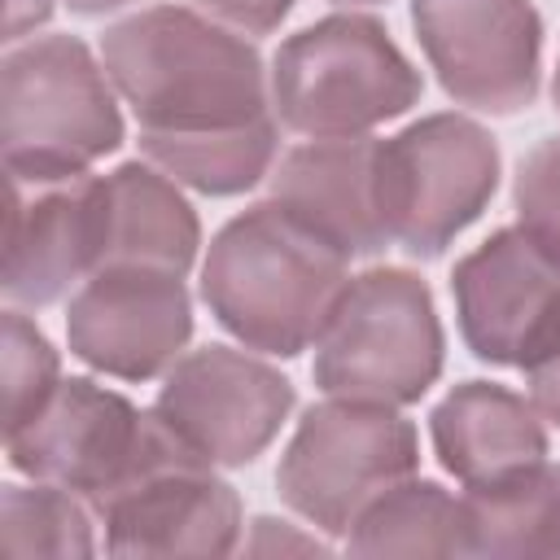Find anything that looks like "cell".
I'll return each instance as SVG.
<instances>
[{
  "mask_svg": "<svg viewBox=\"0 0 560 560\" xmlns=\"http://www.w3.org/2000/svg\"><path fill=\"white\" fill-rule=\"evenodd\" d=\"M468 556H560V464L538 459L512 477L464 486Z\"/></svg>",
  "mask_w": 560,
  "mask_h": 560,
  "instance_id": "cell-18",
  "label": "cell"
},
{
  "mask_svg": "<svg viewBox=\"0 0 560 560\" xmlns=\"http://www.w3.org/2000/svg\"><path fill=\"white\" fill-rule=\"evenodd\" d=\"M416 39L455 105L512 118L542 88V13L534 0H411Z\"/></svg>",
  "mask_w": 560,
  "mask_h": 560,
  "instance_id": "cell-10",
  "label": "cell"
},
{
  "mask_svg": "<svg viewBox=\"0 0 560 560\" xmlns=\"http://www.w3.org/2000/svg\"><path fill=\"white\" fill-rule=\"evenodd\" d=\"M105 188H109L105 262H149L188 276L201 249V219L192 201L179 192V184L153 162H122L105 175Z\"/></svg>",
  "mask_w": 560,
  "mask_h": 560,
  "instance_id": "cell-17",
  "label": "cell"
},
{
  "mask_svg": "<svg viewBox=\"0 0 560 560\" xmlns=\"http://www.w3.org/2000/svg\"><path fill=\"white\" fill-rule=\"evenodd\" d=\"M354 556H468V516L464 494L446 486L407 477L363 508L346 534Z\"/></svg>",
  "mask_w": 560,
  "mask_h": 560,
  "instance_id": "cell-19",
  "label": "cell"
},
{
  "mask_svg": "<svg viewBox=\"0 0 560 560\" xmlns=\"http://www.w3.org/2000/svg\"><path fill=\"white\" fill-rule=\"evenodd\" d=\"M293 402V381L267 359L201 346L171 363L153 407L214 468H245L276 442Z\"/></svg>",
  "mask_w": 560,
  "mask_h": 560,
  "instance_id": "cell-12",
  "label": "cell"
},
{
  "mask_svg": "<svg viewBox=\"0 0 560 560\" xmlns=\"http://www.w3.org/2000/svg\"><path fill=\"white\" fill-rule=\"evenodd\" d=\"M464 346L494 368H525L560 332V262L521 228L490 232L451 271Z\"/></svg>",
  "mask_w": 560,
  "mask_h": 560,
  "instance_id": "cell-14",
  "label": "cell"
},
{
  "mask_svg": "<svg viewBox=\"0 0 560 560\" xmlns=\"http://www.w3.org/2000/svg\"><path fill=\"white\" fill-rule=\"evenodd\" d=\"M420 438L398 407L324 398L302 411L280 468L276 490L289 512L328 538H346L372 499L416 477Z\"/></svg>",
  "mask_w": 560,
  "mask_h": 560,
  "instance_id": "cell-6",
  "label": "cell"
},
{
  "mask_svg": "<svg viewBox=\"0 0 560 560\" xmlns=\"http://www.w3.org/2000/svg\"><path fill=\"white\" fill-rule=\"evenodd\" d=\"M109 254L105 175H9L4 302L39 311L83 284Z\"/></svg>",
  "mask_w": 560,
  "mask_h": 560,
  "instance_id": "cell-11",
  "label": "cell"
},
{
  "mask_svg": "<svg viewBox=\"0 0 560 560\" xmlns=\"http://www.w3.org/2000/svg\"><path fill=\"white\" fill-rule=\"evenodd\" d=\"M109 556H232L241 547V494L171 424L158 451L96 508Z\"/></svg>",
  "mask_w": 560,
  "mask_h": 560,
  "instance_id": "cell-9",
  "label": "cell"
},
{
  "mask_svg": "<svg viewBox=\"0 0 560 560\" xmlns=\"http://www.w3.org/2000/svg\"><path fill=\"white\" fill-rule=\"evenodd\" d=\"M521 372H525V389H529V402L538 407V416L551 429H560V332Z\"/></svg>",
  "mask_w": 560,
  "mask_h": 560,
  "instance_id": "cell-24",
  "label": "cell"
},
{
  "mask_svg": "<svg viewBox=\"0 0 560 560\" xmlns=\"http://www.w3.org/2000/svg\"><path fill=\"white\" fill-rule=\"evenodd\" d=\"M105 61L79 35L9 44L0 61L4 175H83L122 144V114Z\"/></svg>",
  "mask_w": 560,
  "mask_h": 560,
  "instance_id": "cell-4",
  "label": "cell"
},
{
  "mask_svg": "<svg viewBox=\"0 0 560 560\" xmlns=\"http://www.w3.org/2000/svg\"><path fill=\"white\" fill-rule=\"evenodd\" d=\"M376 136H332L306 140L280 153L271 166V201L298 223L319 232L346 258H376L389 249V228L376 188Z\"/></svg>",
  "mask_w": 560,
  "mask_h": 560,
  "instance_id": "cell-15",
  "label": "cell"
},
{
  "mask_svg": "<svg viewBox=\"0 0 560 560\" xmlns=\"http://www.w3.org/2000/svg\"><path fill=\"white\" fill-rule=\"evenodd\" d=\"M52 18V0H9V18H4V44H22L35 26H44Z\"/></svg>",
  "mask_w": 560,
  "mask_h": 560,
  "instance_id": "cell-26",
  "label": "cell"
},
{
  "mask_svg": "<svg viewBox=\"0 0 560 560\" xmlns=\"http://www.w3.org/2000/svg\"><path fill=\"white\" fill-rule=\"evenodd\" d=\"M446 363V332L433 289L407 267H368L341 289L319 341L311 376L328 398L411 407Z\"/></svg>",
  "mask_w": 560,
  "mask_h": 560,
  "instance_id": "cell-5",
  "label": "cell"
},
{
  "mask_svg": "<svg viewBox=\"0 0 560 560\" xmlns=\"http://www.w3.org/2000/svg\"><path fill=\"white\" fill-rule=\"evenodd\" d=\"M424 92L420 70L368 13H328L293 31L271 57V109L306 140L372 136Z\"/></svg>",
  "mask_w": 560,
  "mask_h": 560,
  "instance_id": "cell-3",
  "label": "cell"
},
{
  "mask_svg": "<svg viewBox=\"0 0 560 560\" xmlns=\"http://www.w3.org/2000/svg\"><path fill=\"white\" fill-rule=\"evenodd\" d=\"M350 284V258L271 197L232 214L201 262V302L241 346L293 359L311 350Z\"/></svg>",
  "mask_w": 560,
  "mask_h": 560,
  "instance_id": "cell-2",
  "label": "cell"
},
{
  "mask_svg": "<svg viewBox=\"0 0 560 560\" xmlns=\"http://www.w3.org/2000/svg\"><path fill=\"white\" fill-rule=\"evenodd\" d=\"M512 201H516V228L560 262V136L538 140L521 158Z\"/></svg>",
  "mask_w": 560,
  "mask_h": 560,
  "instance_id": "cell-22",
  "label": "cell"
},
{
  "mask_svg": "<svg viewBox=\"0 0 560 560\" xmlns=\"http://www.w3.org/2000/svg\"><path fill=\"white\" fill-rule=\"evenodd\" d=\"M192 4L241 35H267L293 13L298 0H192Z\"/></svg>",
  "mask_w": 560,
  "mask_h": 560,
  "instance_id": "cell-23",
  "label": "cell"
},
{
  "mask_svg": "<svg viewBox=\"0 0 560 560\" xmlns=\"http://www.w3.org/2000/svg\"><path fill=\"white\" fill-rule=\"evenodd\" d=\"M127 4H140V0H66V9L79 18H105V13H118Z\"/></svg>",
  "mask_w": 560,
  "mask_h": 560,
  "instance_id": "cell-27",
  "label": "cell"
},
{
  "mask_svg": "<svg viewBox=\"0 0 560 560\" xmlns=\"http://www.w3.org/2000/svg\"><path fill=\"white\" fill-rule=\"evenodd\" d=\"M192 337V298L179 271L149 262L96 267L66 306L70 354L118 381L166 376Z\"/></svg>",
  "mask_w": 560,
  "mask_h": 560,
  "instance_id": "cell-13",
  "label": "cell"
},
{
  "mask_svg": "<svg viewBox=\"0 0 560 560\" xmlns=\"http://www.w3.org/2000/svg\"><path fill=\"white\" fill-rule=\"evenodd\" d=\"M61 381V359L22 306L4 311V433L18 429Z\"/></svg>",
  "mask_w": 560,
  "mask_h": 560,
  "instance_id": "cell-21",
  "label": "cell"
},
{
  "mask_svg": "<svg viewBox=\"0 0 560 560\" xmlns=\"http://www.w3.org/2000/svg\"><path fill=\"white\" fill-rule=\"evenodd\" d=\"M332 4H346V9H363V4H389V0H332Z\"/></svg>",
  "mask_w": 560,
  "mask_h": 560,
  "instance_id": "cell-29",
  "label": "cell"
},
{
  "mask_svg": "<svg viewBox=\"0 0 560 560\" xmlns=\"http://www.w3.org/2000/svg\"><path fill=\"white\" fill-rule=\"evenodd\" d=\"M429 438L451 477L486 486L547 459V420L538 407L494 381H459L433 411Z\"/></svg>",
  "mask_w": 560,
  "mask_h": 560,
  "instance_id": "cell-16",
  "label": "cell"
},
{
  "mask_svg": "<svg viewBox=\"0 0 560 560\" xmlns=\"http://www.w3.org/2000/svg\"><path fill=\"white\" fill-rule=\"evenodd\" d=\"M376 188L389 241L411 258H442L499 188V144L468 114L442 109L381 140Z\"/></svg>",
  "mask_w": 560,
  "mask_h": 560,
  "instance_id": "cell-7",
  "label": "cell"
},
{
  "mask_svg": "<svg viewBox=\"0 0 560 560\" xmlns=\"http://www.w3.org/2000/svg\"><path fill=\"white\" fill-rule=\"evenodd\" d=\"M101 61L140 122V149L280 122L262 52L201 9L153 4L105 26Z\"/></svg>",
  "mask_w": 560,
  "mask_h": 560,
  "instance_id": "cell-1",
  "label": "cell"
},
{
  "mask_svg": "<svg viewBox=\"0 0 560 560\" xmlns=\"http://www.w3.org/2000/svg\"><path fill=\"white\" fill-rule=\"evenodd\" d=\"M162 438L166 420L158 407L140 411L127 394L105 389L92 376H70L4 433V451L31 481L66 486L96 508L158 451Z\"/></svg>",
  "mask_w": 560,
  "mask_h": 560,
  "instance_id": "cell-8",
  "label": "cell"
},
{
  "mask_svg": "<svg viewBox=\"0 0 560 560\" xmlns=\"http://www.w3.org/2000/svg\"><path fill=\"white\" fill-rule=\"evenodd\" d=\"M4 508V551L9 556H57V560H79L96 551L92 534V503L66 486L35 481L18 486L9 481L0 494Z\"/></svg>",
  "mask_w": 560,
  "mask_h": 560,
  "instance_id": "cell-20",
  "label": "cell"
},
{
  "mask_svg": "<svg viewBox=\"0 0 560 560\" xmlns=\"http://www.w3.org/2000/svg\"><path fill=\"white\" fill-rule=\"evenodd\" d=\"M245 551H328L315 534H298L289 521H276V516H258L254 521V534L245 538Z\"/></svg>",
  "mask_w": 560,
  "mask_h": 560,
  "instance_id": "cell-25",
  "label": "cell"
},
{
  "mask_svg": "<svg viewBox=\"0 0 560 560\" xmlns=\"http://www.w3.org/2000/svg\"><path fill=\"white\" fill-rule=\"evenodd\" d=\"M551 105L560 109V57H556V79H551Z\"/></svg>",
  "mask_w": 560,
  "mask_h": 560,
  "instance_id": "cell-28",
  "label": "cell"
}]
</instances>
